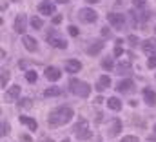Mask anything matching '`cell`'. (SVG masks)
<instances>
[{
	"label": "cell",
	"mask_w": 156,
	"mask_h": 142,
	"mask_svg": "<svg viewBox=\"0 0 156 142\" xmlns=\"http://www.w3.org/2000/svg\"><path fill=\"white\" fill-rule=\"evenodd\" d=\"M73 109L69 106H58L55 107L51 113H49V117H47V124L49 126H53V128H58V126H64V124H67L71 118H73Z\"/></svg>",
	"instance_id": "6da1fadb"
},
{
	"label": "cell",
	"mask_w": 156,
	"mask_h": 142,
	"mask_svg": "<svg viewBox=\"0 0 156 142\" xmlns=\"http://www.w3.org/2000/svg\"><path fill=\"white\" fill-rule=\"evenodd\" d=\"M69 89H71V93H73V95L82 97V99H87V97L91 95V86H89L87 82L76 80V78H73V80L69 82Z\"/></svg>",
	"instance_id": "7a4b0ae2"
},
{
	"label": "cell",
	"mask_w": 156,
	"mask_h": 142,
	"mask_svg": "<svg viewBox=\"0 0 156 142\" xmlns=\"http://www.w3.org/2000/svg\"><path fill=\"white\" fill-rule=\"evenodd\" d=\"M73 133H75V137L80 139V140H87V139H91V129H89V122L85 120V118H80L76 122V126L73 128Z\"/></svg>",
	"instance_id": "3957f363"
},
{
	"label": "cell",
	"mask_w": 156,
	"mask_h": 142,
	"mask_svg": "<svg viewBox=\"0 0 156 142\" xmlns=\"http://www.w3.org/2000/svg\"><path fill=\"white\" fill-rule=\"evenodd\" d=\"M107 20L115 29H123L125 24V15L123 13H107Z\"/></svg>",
	"instance_id": "277c9868"
},
{
	"label": "cell",
	"mask_w": 156,
	"mask_h": 142,
	"mask_svg": "<svg viewBox=\"0 0 156 142\" xmlns=\"http://www.w3.org/2000/svg\"><path fill=\"white\" fill-rule=\"evenodd\" d=\"M78 18H80L82 22H87V24H91V22H96L98 15H96L93 9H89V7H83V9H80V11H78Z\"/></svg>",
	"instance_id": "5b68a950"
},
{
	"label": "cell",
	"mask_w": 156,
	"mask_h": 142,
	"mask_svg": "<svg viewBox=\"0 0 156 142\" xmlns=\"http://www.w3.org/2000/svg\"><path fill=\"white\" fill-rule=\"evenodd\" d=\"M18 95H20V86H11V88L5 91V95H4V100H5L7 104H11V102L18 100Z\"/></svg>",
	"instance_id": "8992f818"
},
{
	"label": "cell",
	"mask_w": 156,
	"mask_h": 142,
	"mask_svg": "<svg viewBox=\"0 0 156 142\" xmlns=\"http://www.w3.org/2000/svg\"><path fill=\"white\" fill-rule=\"evenodd\" d=\"M26 29H27V18H26V15L22 13V15H18L16 18H15V31L16 33H26Z\"/></svg>",
	"instance_id": "52a82bcc"
},
{
	"label": "cell",
	"mask_w": 156,
	"mask_h": 142,
	"mask_svg": "<svg viewBox=\"0 0 156 142\" xmlns=\"http://www.w3.org/2000/svg\"><path fill=\"white\" fill-rule=\"evenodd\" d=\"M38 11L42 13V15H47V17H51V15L55 13V4H53L51 0H44V2H40Z\"/></svg>",
	"instance_id": "ba28073f"
},
{
	"label": "cell",
	"mask_w": 156,
	"mask_h": 142,
	"mask_svg": "<svg viewBox=\"0 0 156 142\" xmlns=\"http://www.w3.org/2000/svg\"><path fill=\"white\" fill-rule=\"evenodd\" d=\"M116 91L118 93H131V91H134V82L133 80H120L116 86Z\"/></svg>",
	"instance_id": "9c48e42d"
},
{
	"label": "cell",
	"mask_w": 156,
	"mask_h": 142,
	"mask_svg": "<svg viewBox=\"0 0 156 142\" xmlns=\"http://www.w3.org/2000/svg\"><path fill=\"white\" fill-rule=\"evenodd\" d=\"M120 129H122V120H120V118H113L111 124H109L107 135H109V137H116L118 133H120Z\"/></svg>",
	"instance_id": "30bf717a"
},
{
	"label": "cell",
	"mask_w": 156,
	"mask_h": 142,
	"mask_svg": "<svg viewBox=\"0 0 156 142\" xmlns=\"http://www.w3.org/2000/svg\"><path fill=\"white\" fill-rule=\"evenodd\" d=\"M102 49H104V42H102V40H94L91 46H87V49H85V51H87V55L94 57V55H98Z\"/></svg>",
	"instance_id": "8fae6325"
},
{
	"label": "cell",
	"mask_w": 156,
	"mask_h": 142,
	"mask_svg": "<svg viewBox=\"0 0 156 142\" xmlns=\"http://www.w3.org/2000/svg\"><path fill=\"white\" fill-rule=\"evenodd\" d=\"M142 47H144V51H145L149 57L156 55V38H149V40H145Z\"/></svg>",
	"instance_id": "7c38bea8"
},
{
	"label": "cell",
	"mask_w": 156,
	"mask_h": 142,
	"mask_svg": "<svg viewBox=\"0 0 156 142\" xmlns=\"http://www.w3.org/2000/svg\"><path fill=\"white\" fill-rule=\"evenodd\" d=\"M47 44L49 46H55V47H60V49H66L67 47V42H64L62 38H58V36H55V35L47 36Z\"/></svg>",
	"instance_id": "4fadbf2b"
},
{
	"label": "cell",
	"mask_w": 156,
	"mask_h": 142,
	"mask_svg": "<svg viewBox=\"0 0 156 142\" xmlns=\"http://www.w3.org/2000/svg\"><path fill=\"white\" fill-rule=\"evenodd\" d=\"M60 77H62V73L56 69V68H47V69H45V78H47V80H51V82L60 80Z\"/></svg>",
	"instance_id": "5bb4252c"
},
{
	"label": "cell",
	"mask_w": 156,
	"mask_h": 142,
	"mask_svg": "<svg viewBox=\"0 0 156 142\" xmlns=\"http://www.w3.org/2000/svg\"><path fill=\"white\" fill-rule=\"evenodd\" d=\"M22 42H24V46H26V49H27V51H37V47H38V44H37V40H35L33 36L24 35Z\"/></svg>",
	"instance_id": "9a60e30c"
},
{
	"label": "cell",
	"mask_w": 156,
	"mask_h": 142,
	"mask_svg": "<svg viewBox=\"0 0 156 142\" xmlns=\"http://www.w3.org/2000/svg\"><path fill=\"white\" fill-rule=\"evenodd\" d=\"M111 86V77L109 75H102L100 78H98V84H96V89L98 91H104L105 88H109Z\"/></svg>",
	"instance_id": "2e32d148"
},
{
	"label": "cell",
	"mask_w": 156,
	"mask_h": 142,
	"mask_svg": "<svg viewBox=\"0 0 156 142\" xmlns=\"http://www.w3.org/2000/svg\"><path fill=\"white\" fill-rule=\"evenodd\" d=\"M82 69V64L75 60V58H71V60H67L66 62V71H69V73H78V71Z\"/></svg>",
	"instance_id": "e0dca14e"
},
{
	"label": "cell",
	"mask_w": 156,
	"mask_h": 142,
	"mask_svg": "<svg viewBox=\"0 0 156 142\" xmlns=\"http://www.w3.org/2000/svg\"><path fill=\"white\" fill-rule=\"evenodd\" d=\"M20 124L27 126L31 131H37V129H38V124H37V120H33V118H29V117H20Z\"/></svg>",
	"instance_id": "ac0fdd59"
},
{
	"label": "cell",
	"mask_w": 156,
	"mask_h": 142,
	"mask_svg": "<svg viewBox=\"0 0 156 142\" xmlns=\"http://www.w3.org/2000/svg\"><path fill=\"white\" fill-rule=\"evenodd\" d=\"M144 99L149 106H154L156 104V93L153 89H144Z\"/></svg>",
	"instance_id": "d6986e66"
},
{
	"label": "cell",
	"mask_w": 156,
	"mask_h": 142,
	"mask_svg": "<svg viewBox=\"0 0 156 142\" xmlns=\"http://www.w3.org/2000/svg\"><path fill=\"white\" fill-rule=\"evenodd\" d=\"M107 106H109V109H113V111H120L122 109V102L118 100L116 97H111V99H107Z\"/></svg>",
	"instance_id": "ffe728a7"
},
{
	"label": "cell",
	"mask_w": 156,
	"mask_h": 142,
	"mask_svg": "<svg viewBox=\"0 0 156 142\" xmlns=\"http://www.w3.org/2000/svg\"><path fill=\"white\" fill-rule=\"evenodd\" d=\"M131 71V62L129 60H125V62H120L116 66V73L118 75H123V73H129Z\"/></svg>",
	"instance_id": "44dd1931"
},
{
	"label": "cell",
	"mask_w": 156,
	"mask_h": 142,
	"mask_svg": "<svg viewBox=\"0 0 156 142\" xmlns=\"http://www.w3.org/2000/svg\"><path fill=\"white\" fill-rule=\"evenodd\" d=\"M44 95H45V97H58V95H62V89H58V88H49V89L44 91Z\"/></svg>",
	"instance_id": "7402d4cb"
},
{
	"label": "cell",
	"mask_w": 156,
	"mask_h": 142,
	"mask_svg": "<svg viewBox=\"0 0 156 142\" xmlns=\"http://www.w3.org/2000/svg\"><path fill=\"white\" fill-rule=\"evenodd\" d=\"M31 106H33V100H31V99H22V100H18V109H29Z\"/></svg>",
	"instance_id": "603a6c76"
},
{
	"label": "cell",
	"mask_w": 156,
	"mask_h": 142,
	"mask_svg": "<svg viewBox=\"0 0 156 142\" xmlns=\"http://www.w3.org/2000/svg\"><path fill=\"white\" fill-rule=\"evenodd\" d=\"M42 26H44L42 18H38V17H33V18H31V28H33V29H40Z\"/></svg>",
	"instance_id": "cb8c5ba5"
},
{
	"label": "cell",
	"mask_w": 156,
	"mask_h": 142,
	"mask_svg": "<svg viewBox=\"0 0 156 142\" xmlns=\"http://www.w3.org/2000/svg\"><path fill=\"white\" fill-rule=\"evenodd\" d=\"M113 66H115L113 58H104V60H102V68H104V69L111 71V69H113Z\"/></svg>",
	"instance_id": "d4e9b609"
},
{
	"label": "cell",
	"mask_w": 156,
	"mask_h": 142,
	"mask_svg": "<svg viewBox=\"0 0 156 142\" xmlns=\"http://www.w3.org/2000/svg\"><path fill=\"white\" fill-rule=\"evenodd\" d=\"M26 80L27 82H37V71H27L26 73Z\"/></svg>",
	"instance_id": "484cf974"
},
{
	"label": "cell",
	"mask_w": 156,
	"mask_h": 142,
	"mask_svg": "<svg viewBox=\"0 0 156 142\" xmlns=\"http://www.w3.org/2000/svg\"><path fill=\"white\" fill-rule=\"evenodd\" d=\"M7 80H9V73H7V69H2V80H0V84H2V88H5V84H7Z\"/></svg>",
	"instance_id": "4316f807"
},
{
	"label": "cell",
	"mask_w": 156,
	"mask_h": 142,
	"mask_svg": "<svg viewBox=\"0 0 156 142\" xmlns=\"http://www.w3.org/2000/svg\"><path fill=\"white\" fill-rule=\"evenodd\" d=\"M120 142H140V140H138V137H134V135H127V137H123Z\"/></svg>",
	"instance_id": "83f0119b"
},
{
	"label": "cell",
	"mask_w": 156,
	"mask_h": 142,
	"mask_svg": "<svg viewBox=\"0 0 156 142\" xmlns=\"http://www.w3.org/2000/svg\"><path fill=\"white\" fill-rule=\"evenodd\" d=\"M7 133H9V124L4 120V122H2V137H5Z\"/></svg>",
	"instance_id": "f1b7e54d"
},
{
	"label": "cell",
	"mask_w": 156,
	"mask_h": 142,
	"mask_svg": "<svg viewBox=\"0 0 156 142\" xmlns=\"http://www.w3.org/2000/svg\"><path fill=\"white\" fill-rule=\"evenodd\" d=\"M147 66L153 69V68H156V55H153V57H149V62H147Z\"/></svg>",
	"instance_id": "f546056e"
},
{
	"label": "cell",
	"mask_w": 156,
	"mask_h": 142,
	"mask_svg": "<svg viewBox=\"0 0 156 142\" xmlns=\"http://www.w3.org/2000/svg\"><path fill=\"white\" fill-rule=\"evenodd\" d=\"M127 40H129V44H131V46H136V44H138V38H136L134 35H129Z\"/></svg>",
	"instance_id": "4dcf8cb0"
},
{
	"label": "cell",
	"mask_w": 156,
	"mask_h": 142,
	"mask_svg": "<svg viewBox=\"0 0 156 142\" xmlns=\"http://www.w3.org/2000/svg\"><path fill=\"white\" fill-rule=\"evenodd\" d=\"M145 2H147V0H133V4H134L136 7H144V6H145Z\"/></svg>",
	"instance_id": "1f68e13d"
},
{
	"label": "cell",
	"mask_w": 156,
	"mask_h": 142,
	"mask_svg": "<svg viewBox=\"0 0 156 142\" xmlns=\"http://www.w3.org/2000/svg\"><path fill=\"white\" fill-rule=\"evenodd\" d=\"M69 35H71V36H76L78 35V28H75V26H69Z\"/></svg>",
	"instance_id": "d6a6232c"
},
{
	"label": "cell",
	"mask_w": 156,
	"mask_h": 142,
	"mask_svg": "<svg viewBox=\"0 0 156 142\" xmlns=\"http://www.w3.org/2000/svg\"><path fill=\"white\" fill-rule=\"evenodd\" d=\"M20 142H33V139L29 135H20Z\"/></svg>",
	"instance_id": "836d02e7"
},
{
	"label": "cell",
	"mask_w": 156,
	"mask_h": 142,
	"mask_svg": "<svg viewBox=\"0 0 156 142\" xmlns=\"http://www.w3.org/2000/svg\"><path fill=\"white\" fill-rule=\"evenodd\" d=\"M122 53H123V49H122L120 46H116V47H115V55H116V57H120Z\"/></svg>",
	"instance_id": "e575fe53"
},
{
	"label": "cell",
	"mask_w": 156,
	"mask_h": 142,
	"mask_svg": "<svg viewBox=\"0 0 156 142\" xmlns=\"http://www.w3.org/2000/svg\"><path fill=\"white\" fill-rule=\"evenodd\" d=\"M60 22H62V17H60V15H56V17L53 18V24H60Z\"/></svg>",
	"instance_id": "d590c367"
},
{
	"label": "cell",
	"mask_w": 156,
	"mask_h": 142,
	"mask_svg": "<svg viewBox=\"0 0 156 142\" xmlns=\"http://www.w3.org/2000/svg\"><path fill=\"white\" fill-rule=\"evenodd\" d=\"M102 35H104V36H109L111 33H109V29H107V28H104V29H102Z\"/></svg>",
	"instance_id": "8d00e7d4"
},
{
	"label": "cell",
	"mask_w": 156,
	"mask_h": 142,
	"mask_svg": "<svg viewBox=\"0 0 156 142\" xmlns=\"http://www.w3.org/2000/svg\"><path fill=\"white\" fill-rule=\"evenodd\" d=\"M56 2H58V4H66L67 0H56Z\"/></svg>",
	"instance_id": "74e56055"
},
{
	"label": "cell",
	"mask_w": 156,
	"mask_h": 142,
	"mask_svg": "<svg viewBox=\"0 0 156 142\" xmlns=\"http://www.w3.org/2000/svg\"><path fill=\"white\" fill-rule=\"evenodd\" d=\"M87 2H89V4H96L98 0H87Z\"/></svg>",
	"instance_id": "f35d334b"
},
{
	"label": "cell",
	"mask_w": 156,
	"mask_h": 142,
	"mask_svg": "<svg viewBox=\"0 0 156 142\" xmlns=\"http://www.w3.org/2000/svg\"><path fill=\"white\" fill-rule=\"evenodd\" d=\"M149 142H156V137H153V139H149Z\"/></svg>",
	"instance_id": "ab89813d"
},
{
	"label": "cell",
	"mask_w": 156,
	"mask_h": 142,
	"mask_svg": "<svg viewBox=\"0 0 156 142\" xmlns=\"http://www.w3.org/2000/svg\"><path fill=\"white\" fill-rule=\"evenodd\" d=\"M42 142H53V140H49V139H44V140H42Z\"/></svg>",
	"instance_id": "60d3db41"
},
{
	"label": "cell",
	"mask_w": 156,
	"mask_h": 142,
	"mask_svg": "<svg viewBox=\"0 0 156 142\" xmlns=\"http://www.w3.org/2000/svg\"><path fill=\"white\" fill-rule=\"evenodd\" d=\"M62 142H69V140H67V139H64V140H62Z\"/></svg>",
	"instance_id": "b9f144b4"
},
{
	"label": "cell",
	"mask_w": 156,
	"mask_h": 142,
	"mask_svg": "<svg viewBox=\"0 0 156 142\" xmlns=\"http://www.w3.org/2000/svg\"><path fill=\"white\" fill-rule=\"evenodd\" d=\"M15 2H20V0H15Z\"/></svg>",
	"instance_id": "7bdbcfd3"
},
{
	"label": "cell",
	"mask_w": 156,
	"mask_h": 142,
	"mask_svg": "<svg viewBox=\"0 0 156 142\" xmlns=\"http://www.w3.org/2000/svg\"><path fill=\"white\" fill-rule=\"evenodd\" d=\"M154 129H156V126H154Z\"/></svg>",
	"instance_id": "ee69618b"
}]
</instances>
